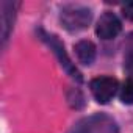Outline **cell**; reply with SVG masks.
I'll return each instance as SVG.
<instances>
[{"label":"cell","instance_id":"277c9868","mask_svg":"<svg viewBox=\"0 0 133 133\" xmlns=\"http://www.w3.org/2000/svg\"><path fill=\"white\" fill-rule=\"evenodd\" d=\"M121 28H122V25H121V21L116 17V14L103 13L97 22L96 33L100 39H113L119 35Z\"/></svg>","mask_w":133,"mask_h":133},{"label":"cell","instance_id":"5b68a950","mask_svg":"<svg viewBox=\"0 0 133 133\" xmlns=\"http://www.w3.org/2000/svg\"><path fill=\"white\" fill-rule=\"evenodd\" d=\"M74 49H75V53H77V58L80 59V63L89 66L94 61V58H96V45H94V42L83 39V41H78L74 45Z\"/></svg>","mask_w":133,"mask_h":133},{"label":"cell","instance_id":"6da1fadb","mask_svg":"<svg viewBox=\"0 0 133 133\" xmlns=\"http://www.w3.org/2000/svg\"><path fill=\"white\" fill-rule=\"evenodd\" d=\"M91 10L85 6H69L61 11L63 27L69 31H80L91 22Z\"/></svg>","mask_w":133,"mask_h":133},{"label":"cell","instance_id":"3957f363","mask_svg":"<svg viewBox=\"0 0 133 133\" xmlns=\"http://www.w3.org/2000/svg\"><path fill=\"white\" fill-rule=\"evenodd\" d=\"M42 39H44V41L49 44V47L53 50V53L56 55L58 61L61 63L63 68L69 72V75H71L72 78H75L77 82H82V80H83V78H82V74L77 71V68L71 63V59H69L68 53H66V50H64V45L58 41V38H56V36H52V35H45Z\"/></svg>","mask_w":133,"mask_h":133},{"label":"cell","instance_id":"7a4b0ae2","mask_svg":"<svg viewBox=\"0 0 133 133\" xmlns=\"http://www.w3.org/2000/svg\"><path fill=\"white\" fill-rule=\"evenodd\" d=\"M89 88L99 103H108L117 91V80L113 77H97L91 82Z\"/></svg>","mask_w":133,"mask_h":133},{"label":"cell","instance_id":"8992f818","mask_svg":"<svg viewBox=\"0 0 133 133\" xmlns=\"http://www.w3.org/2000/svg\"><path fill=\"white\" fill-rule=\"evenodd\" d=\"M121 100L124 103H133V78H128L121 89Z\"/></svg>","mask_w":133,"mask_h":133},{"label":"cell","instance_id":"52a82bcc","mask_svg":"<svg viewBox=\"0 0 133 133\" xmlns=\"http://www.w3.org/2000/svg\"><path fill=\"white\" fill-rule=\"evenodd\" d=\"M124 14L130 19H133V2H128L124 5Z\"/></svg>","mask_w":133,"mask_h":133},{"label":"cell","instance_id":"ba28073f","mask_svg":"<svg viewBox=\"0 0 133 133\" xmlns=\"http://www.w3.org/2000/svg\"><path fill=\"white\" fill-rule=\"evenodd\" d=\"M127 66H128V71H130V72H133V58H130V59H128Z\"/></svg>","mask_w":133,"mask_h":133}]
</instances>
